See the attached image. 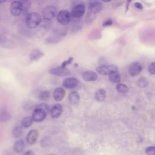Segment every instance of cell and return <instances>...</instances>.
I'll use <instances>...</instances> for the list:
<instances>
[{"mask_svg":"<svg viewBox=\"0 0 155 155\" xmlns=\"http://www.w3.org/2000/svg\"><path fill=\"white\" fill-rule=\"evenodd\" d=\"M78 81L74 77H68L63 81V87L68 89H73L78 85Z\"/></svg>","mask_w":155,"mask_h":155,"instance_id":"obj_13","label":"cell"},{"mask_svg":"<svg viewBox=\"0 0 155 155\" xmlns=\"http://www.w3.org/2000/svg\"><path fill=\"white\" fill-rule=\"evenodd\" d=\"M107 97V92L104 89H100L95 92V98L96 101L102 102L105 101Z\"/></svg>","mask_w":155,"mask_h":155,"instance_id":"obj_20","label":"cell"},{"mask_svg":"<svg viewBox=\"0 0 155 155\" xmlns=\"http://www.w3.org/2000/svg\"><path fill=\"white\" fill-rule=\"evenodd\" d=\"M23 7V10L24 12L27 11L31 6V3L29 1H21Z\"/></svg>","mask_w":155,"mask_h":155,"instance_id":"obj_29","label":"cell"},{"mask_svg":"<svg viewBox=\"0 0 155 155\" xmlns=\"http://www.w3.org/2000/svg\"><path fill=\"white\" fill-rule=\"evenodd\" d=\"M48 73L53 75L62 77L69 75L70 71L66 67L61 66L51 68L48 71Z\"/></svg>","mask_w":155,"mask_h":155,"instance_id":"obj_8","label":"cell"},{"mask_svg":"<svg viewBox=\"0 0 155 155\" xmlns=\"http://www.w3.org/2000/svg\"></svg>","mask_w":155,"mask_h":155,"instance_id":"obj_41","label":"cell"},{"mask_svg":"<svg viewBox=\"0 0 155 155\" xmlns=\"http://www.w3.org/2000/svg\"><path fill=\"white\" fill-rule=\"evenodd\" d=\"M57 14V9L52 5L47 6L42 11L43 18L47 21H50L53 19Z\"/></svg>","mask_w":155,"mask_h":155,"instance_id":"obj_4","label":"cell"},{"mask_svg":"<svg viewBox=\"0 0 155 155\" xmlns=\"http://www.w3.org/2000/svg\"><path fill=\"white\" fill-rule=\"evenodd\" d=\"M142 66L140 63L135 62L132 63L128 68V73L131 76H136L138 75L142 71Z\"/></svg>","mask_w":155,"mask_h":155,"instance_id":"obj_9","label":"cell"},{"mask_svg":"<svg viewBox=\"0 0 155 155\" xmlns=\"http://www.w3.org/2000/svg\"><path fill=\"white\" fill-rule=\"evenodd\" d=\"M47 115V113L43 110L38 108H35L32 113L31 118L33 121L37 122H41L46 119Z\"/></svg>","mask_w":155,"mask_h":155,"instance_id":"obj_7","label":"cell"},{"mask_svg":"<svg viewBox=\"0 0 155 155\" xmlns=\"http://www.w3.org/2000/svg\"><path fill=\"white\" fill-rule=\"evenodd\" d=\"M131 2V1H128L127 2V3H126V8H125V13H127L128 12V10L129 9L130 4V3Z\"/></svg>","mask_w":155,"mask_h":155,"instance_id":"obj_37","label":"cell"},{"mask_svg":"<svg viewBox=\"0 0 155 155\" xmlns=\"http://www.w3.org/2000/svg\"><path fill=\"white\" fill-rule=\"evenodd\" d=\"M155 63H152L150 64L148 68V70L149 73L151 75L155 74Z\"/></svg>","mask_w":155,"mask_h":155,"instance_id":"obj_33","label":"cell"},{"mask_svg":"<svg viewBox=\"0 0 155 155\" xmlns=\"http://www.w3.org/2000/svg\"><path fill=\"white\" fill-rule=\"evenodd\" d=\"M137 85L140 88H145L148 86L149 82L147 78L144 77H141L137 80Z\"/></svg>","mask_w":155,"mask_h":155,"instance_id":"obj_26","label":"cell"},{"mask_svg":"<svg viewBox=\"0 0 155 155\" xmlns=\"http://www.w3.org/2000/svg\"><path fill=\"white\" fill-rule=\"evenodd\" d=\"M33 120L31 116H27L23 118L21 121V124L22 127L24 128H28L30 127L33 123Z\"/></svg>","mask_w":155,"mask_h":155,"instance_id":"obj_23","label":"cell"},{"mask_svg":"<svg viewBox=\"0 0 155 155\" xmlns=\"http://www.w3.org/2000/svg\"><path fill=\"white\" fill-rule=\"evenodd\" d=\"M36 108H38L45 111L48 114L50 112V106L47 104L45 103H42V104H39L36 107Z\"/></svg>","mask_w":155,"mask_h":155,"instance_id":"obj_30","label":"cell"},{"mask_svg":"<svg viewBox=\"0 0 155 155\" xmlns=\"http://www.w3.org/2000/svg\"><path fill=\"white\" fill-rule=\"evenodd\" d=\"M66 35V32L64 30L56 31L53 34L45 39V42L47 44H56L61 41Z\"/></svg>","mask_w":155,"mask_h":155,"instance_id":"obj_3","label":"cell"},{"mask_svg":"<svg viewBox=\"0 0 155 155\" xmlns=\"http://www.w3.org/2000/svg\"><path fill=\"white\" fill-rule=\"evenodd\" d=\"M11 118L10 113L6 110H3L0 112V121L1 122H5L8 121L11 119Z\"/></svg>","mask_w":155,"mask_h":155,"instance_id":"obj_22","label":"cell"},{"mask_svg":"<svg viewBox=\"0 0 155 155\" xmlns=\"http://www.w3.org/2000/svg\"><path fill=\"white\" fill-rule=\"evenodd\" d=\"M85 11L86 7L83 4H78L73 9L71 15L73 18H78L83 16Z\"/></svg>","mask_w":155,"mask_h":155,"instance_id":"obj_11","label":"cell"},{"mask_svg":"<svg viewBox=\"0 0 155 155\" xmlns=\"http://www.w3.org/2000/svg\"><path fill=\"white\" fill-rule=\"evenodd\" d=\"M82 78L86 82H93L97 80V75L93 71H86L83 73Z\"/></svg>","mask_w":155,"mask_h":155,"instance_id":"obj_16","label":"cell"},{"mask_svg":"<svg viewBox=\"0 0 155 155\" xmlns=\"http://www.w3.org/2000/svg\"><path fill=\"white\" fill-rule=\"evenodd\" d=\"M68 99L70 103L76 105L79 102L80 99V95L77 92H73L69 94Z\"/></svg>","mask_w":155,"mask_h":155,"instance_id":"obj_21","label":"cell"},{"mask_svg":"<svg viewBox=\"0 0 155 155\" xmlns=\"http://www.w3.org/2000/svg\"><path fill=\"white\" fill-rule=\"evenodd\" d=\"M5 1H0V3H4V2H5Z\"/></svg>","mask_w":155,"mask_h":155,"instance_id":"obj_40","label":"cell"},{"mask_svg":"<svg viewBox=\"0 0 155 155\" xmlns=\"http://www.w3.org/2000/svg\"><path fill=\"white\" fill-rule=\"evenodd\" d=\"M57 19L61 25H67L71 21V15L68 11L62 10L57 14Z\"/></svg>","mask_w":155,"mask_h":155,"instance_id":"obj_5","label":"cell"},{"mask_svg":"<svg viewBox=\"0 0 155 155\" xmlns=\"http://www.w3.org/2000/svg\"><path fill=\"white\" fill-rule=\"evenodd\" d=\"M103 2H111V1H103Z\"/></svg>","mask_w":155,"mask_h":155,"instance_id":"obj_39","label":"cell"},{"mask_svg":"<svg viewBox=\"0 0 155 155\" xmlns=\"http://www.w3.org/2000/svg\"><path fill=\"white\" fill-rule=\"evenodd\" d=\"M112 23H113V21L111 20H108L106 21L103 22L102 26L103 27H108V26H111Z\"/></svg>","mask_w":155,"mask_h":155,"instance_id":"obj_35","label":"cell"},{"mask_svg":"<svg viewBox=\"0 0 155 155\" xmlns=\"http://www.w3.org/2000/svg\"><path fill=\"white\" fill-rule=\"evenodd\" d=\"M109 80L114 83L119 84L121 80V76L120 74L117 72L109 75Z\"/></svg>","mask_w":155,"mask_h":155,"instance_id":"obj_24","label":"cell"},{"mask_svg":"<svg viewBox=\"0 0 155 155\" xmlns=\"http://www.w3.org/2000/svg\"><path fill=\"white\" fill-rule=\"evenodd\" d=\"M135 7L139 9H142L143 8V5L140 2H136V3H135Z\"/></svg>","mask_w":155,"mask_h":155,"instance_id":"obj_36","label":"cell"},{"mask_svg":"<svg viewBox=\"0 0 155 155\" xmlns=\"http://www.w3.org/2000/svg\"><path fill=\"white\" fill-rule=\"evenodd\" d=\"M44 54L41 50L37 49H35L30 54V60L31 62L38 61L44 56Z\"/></svg>","mask_w":155,"mask_h":155,"instance_id":"obj_17","label":"cell"},{"mask_svg":"<svg viewBox=\"0 0 155 155\" xmlns=\"http://www.w3.org/2000/svg\"><path fill=\"white\" fill-rule=\"evenodd\" d=\"M25 147V142L23 140H17L13 146V150L16 153L19 154L24 150Z\"/></svg>","mask_w":155,"mask_h":155,"instance_id":"obj_19","label":"cell"},{"mask_svg":"<svg viewBox=\"0 0 155 155\" xmlns=\"http://www.w3.org/2000/svg\"><path fill=\"white\" fill-rule=\"evenodd\" d=\"M66 91L62 87H58L54 91L53 97L55 100L57 102L61 101L66 95Z\"/></svg>","mask_w":155,"mask_h":155,"instance_id":"obj_18","label":"cell"},{"mask_svg":"<svg viewBox=\"0 0 155 155\" xmlns=\"http://www.w3.org/2000/svg\"><path fill=\"white\" fill-rule=\"evenodd\" d=\"M155 151L154 147H148L146 149V153L147 155H155Z\"/></svg>","mask_w":155,"mask_h":155,"instance_id":"obj_31","label":"cell"},{"mask_svg":"<svg viewBox=\"0 0 155 155\" xmlns=\"http://www.w3.org/2000/svg\"><path fill=\"white\" fill-rule=\"evenodd\" d=\"M24 155H35V153L31 151V150H28L26 152Z\"/></svg>","mask_w":155,"mask_h":155,"instance_id":"obj_38","label":"cell"},{"mask_svg":"<svg viewBox=\"0 0 155 155\" xmlns=\"http://www.w3.org/2000/svg\"><path fill=\"white\" fill-rule=\"evenodd\" d=\"M39 137V132L36 129L31 130L28 133L27 136V142L29 145H32L35 144Z\"/></svg>","mask_w":155,"mask_h":155,"instance_id":"obj_12","label":"cell"},{"mask_svg":"<svg viewBox=\"0 0 155 155\" xmlns=\"http://www.w3.org/2000/svg\"><path fill=\"white\" fill-rule=\"evenodd\" d=\"M23 133V130L20 126H17L14 128L12 131V136L15 138H18L21 137Z\"/></svg>","mask_w":155,"mask_h":155,"instance_id":"obj_25","label":"cell"},{"mask_svg":"<svg viewBox=\"0 0 155 155\" xmlns=\"http://www.w3.org/2000/svg\"><path fill=\"white\" fill-rule=\"evenodd\" d=\"M41 21V16L40 14L37 12H31L26 18V25L29 28H36L40 25Z\"/></svg>","mask_w":155,"mask_h":155,"instance_id":"obj_1","label":"cell"},{"mask_svg":"<svg viewBox=\"0 0 155 155\" xmlns=\"http://www.w3.org/2000/svg\"><path fill=\"white\" fill-rule=\"evenodd\" d=\"M10 12L14 17H18L23 12V7L21 2L15 1L11 4Z\"/></svg>","mask_w":155,"mask_h":155,"instance_id":"obj_6","label":"cell"},{"mask_svg":"<svg viewBox=\"0 0 155 155\" xmlns=\"http://www.w3.org/2000/svg\"><path fill=\"white\" fill-rule=\"evenodd\" d=\"M117 91L121 93H126L129 91V88L126 85L119 83L116 86Z\"/></svg>","mask_w":155,"mask_h":155,"instance_id":"obj_28","label":"cell"},{"mask_svg":"<svg viewBox=\"0 0 155 155\" xmlns=\"http://www.w3.org/2000/svg\"><path fill=\"white\" fill-rule=\"evenodd\" d=\"M97 73L102 75H110L118 71V67L115 65H104L96 67Z\"/></svg>","mask_w":155,"mask_h":155,"instance_id":"obj_2","label":"cell"},{"mask_svg":"<svg viewBox=\"0 0 155 155\" xmlns=\"http://www.w3.org/2000/svg\"><path fill=\"white\" fill-rule=\"evenodd\" d=\"M73 61V57H70V58H69V59H68V60L63 62V63L62 64V66H63V67H66V66L72 63Z\"/></svg>","mask_w":155,"mask_h":155,"instance_id":"obj_34","label":"cell"},{"mask_svg":"<svg viewBox=\"0 0 155 155\" xmlns=\"http://www.w3.org/2000/svg\"><path fill=\"white\" fill-rule=\"evenodd\" d=\"M50 140L49 138L48 137L44 138L43 139L41 140L40 143L41 146L43 147H46L49 144Z\"/></svg>","mask_w":155,"mask_h":155,"instance_id":"obj_32","label":"cell"},{"mask_svg":"<svg viewBox=\"0 0 155 155\" xmlns=\"http://www.w3.org/2000/svg\"><path fill=\"white\" fill-rule=\"evenodd\" d=\"M88 8L93 14H96L102 10V4L99 2H91L88 5Z\"/></svg>","mask_w":155,"mask_h":155,"instance_id":"obj_15","label":"cell"},{"mask_svg":"<svg viewBox=\"0 0 155 155\" xmlns=\"http://www.w3.org/2000/svg\"><path fill=\"white\" fill-rule=\"evenodd\" d=\"M63 108L60 104H56L50 109V114L53 118H59L63 113Z\"/></svg>","mask_w":155,"mask_h":155,"instance_id":"obj_14","label":"cell"},{"mask_svg":"<svg viewBox=\"0 0 155 155\" xmlns=\"http://www.w3.org/2000/svg\"><path fill=\"white\" fill-rule=\"evenodd\" d=\"M15 47V43L11 40L0 33V47L11 49Z\"/></svg>","mask_w":155,"mask_h":155,"instance_id":"obj_10","label":"cell"},{"mask_svg":"<svg viewBox=\"0 0 155 155\" xmlns=\"http://www.w3.org/2000/svg\"><path fill=\"white\" fill-rule=\"evenodd\" d=\"M38 97L42 101H48L50 97V92L48 91H42L40 93Z\"/></svg>","mask_w":155,"mask_h":155,"instance_id":"obj_27","label":"cell"}]
</instances>
